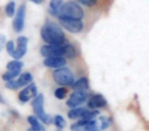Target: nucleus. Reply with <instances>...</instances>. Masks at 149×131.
<instances>
[{"label": "nucleus", "mask_w": 149, "mask_h": 131, "mask_svg": "<svg viewBox=\"0 0 149 131\" xmlns=\"http://www.w3.org/2000/svg\"><path fill=\"white\" fill-rule=\"evenodd\" d=\"M41 37L49 45H65V35L62 29L53 22H47L41 29Z\"/></svg>", "instance_id": "f257e3e1"}, {"label": "nucleus", "mask_w": 149, "mask_h": 131, "mask_svg": "<svg viewBox=\"0 0 149 131\" xmlns=\"http://www.w3.org/2000/svg\"><path fill=\"white\" fill-rule=\"evenodd\" d=\"M62 17V18H70V19H77L81 20L84 17V11L81 8L80 5H78L74 2H65L62 4V6L60 7L59 15L57 18Z\"/></svg>", "instance_id": "f03ea898"}, {"label": "nucleus", "mask_w": 149, "mask_h": 131, "mask_svg": "<svg viewBox=\"0 0 149 131\" xmlns=\"http://www.w3.org/2000/svg\"><path fill=\"white\" fill-rule=\"evenodd\" d=\"M32 106H33L34 113L36 117L44 124H50L52 122V118L47 115L44 111V95L38 94L33 100H32Z\"/></svg>", "instance_id": "7ed1b4c3"}, {"label": "nucleus", "mask_w": 149, "mask_h": 131, "mask_svg": "<svg viewBox=\"0 0 149 131\" xmlns=\"http://www.w3.org/2000/svg\"><path fill=\"white\" fill-rule=\"evenodd\" d=\"M53 79L57 84L62 86H72L74 83V77L72 72L68 68L56 69L53 73Z\"/></svg>", "instance_id": "20e7f679"}, {"label": "nucleus", "mask_w": 149, "mask_h": 131, "mask_svg": "<svg viewBox=\"0 0 149 131\" xmlns=\"http://www.w3.org/2000/svg\"><path fill=\"white\" fill-rule=\"evenodd\" d=\"M58 21H59L60 25L65 30H68V32H70V33H80L84 28V25L81 20L59 17L58 18Z\"/></svg>", "instance_id": "39448f33"}, {"label": "nucleus", "mask_w": 149, "mask_h": 131, "mask_svg": "<svg viewBox=\"0 0 149 131\" xmlns=\"http://www.w3.org/2000/svg\"><path fill=\"white\" fill-rule=\"evenodd\" d=\"M32 80H33V76L30 73H23L19 76V79L17 80H11V81H7L5 86H6L8 89H17V88H21L23 86H27L30 83H32Z\"/></svg>", "instance_id": "423d86ee"}, {"label": "nucleus", "mask_w": 149, "mask_h": 131, "mask_svg": "<svg viewBox=\"0 0 149 131\" xmlns=\"http://www.w3.org/2000/svg\"><path fill=\"white\" fill-rule=\"evenodd\" d=\"M87 99V94L86 91H82V90H74L72 94H70V98L66 100V106H70V109H74L76 106H79L83 104L85 100Z\"/></svg>", "instance_id": "0eeeda50"}, {"label": "nucleus", "mask_w": 149, "mask_h": 131, "mask_svg": "<svg viewBox=\"0 0 149 131\" xmlns=\"http://www.w3.org/2000/svg\"><path fill=\"white\" fill-rule=\"evenodd\" d=\"M40 52L45 57H52V56H61L63 57L64 54V45L56 46V45H44L41 47Z\"/></svg>", "instance_id": "6e6552de"}, {"label": "nucleus", "mask_w": 149, "mask_h": 131, "mask_svg": "<svg viewBox=\"0 0 149 131\" xmlns=\"http://www.w3.org/2000/svg\"><path fill=\"white\" fill-rule=\"evenodd\" d=\"M38 90H37V86L34 83H30L29 85H27L19 94V98L21 102H29L31 98H35L37 94Z\"/></svg>", "instance_id": "1a4fd4ad"}, {"label": "nucleus", "mask_w": 149, "mask_h": 131, "mask_svg": "<svg viewBox=\"0 0 149 131\" xmlns=\"http://www.w3.org/2000/svg\"><path fill=\"white\" fill-rule=\"evenodd\" d=\"M25 17H26V6L21 5L17 11V15L13 20V29L17 33H21L25 26Z\"/></svg>", "instance_id": "9d476101"}, {"label": "nucleus", "mask_w": 149, "mask_h": 131, "mask_svg": "<svg viewBox=\"0 0 149 131\" xmlns=\"http://www.w3.org/2000/svg\"><path fill=\"white\" fill-rule=\"evenodd\" d=\"M28 38L25 36H19L17 39V48H15V51L13 53V57L15 60H19L22 58L27 52V47H28Z\"/></svg>", "instance_id": "9b49d317"}, {"label": "nucleus", "mask_w": 149, "mask_h": 131, "mask_svg": "<svg viewBox=\"0 0 149 131\" xmlns=\"http://www.w3.org/2000/svg\"><path fill=\"white\" fill-rule=\"evenodd\" d=\"M106 104H107V102L102 94H94L88 102V108L92 110H97V109L104 108Z\"/></svg>", "instance_id": "f8f14e48"}, {"label": "nucleus", "mask_w": 149, "mask_h": 131, "mask_svg": "<svg viewBox=\"0 0 149 131\" xmlns=\"http://www.w3.org/2000/svg\"><path fill=\"white\" fill-rule=\"evenodd\" d=\"M43 64L48 68H53V69H59L65 66L66 60L64 57L61 56H52V57H46L44 60Z\"/></svg>", "instance_id": "ddd939ff"}, {"label": "nucleus", "mask_w": 149, "mask_h": 131, "mask_svg": "<svg viewBox=\"0 0 149 131\" xmlns=\"http://www.w3.org/2000/svg\"><path fill=\"white\" fill-rule=\"evenodd\" d=\"M28 122L31 125L28 131H46L45 127L42 125V123H40L39 119L36 116H29L28 117Z\"/></svg>", "instance_id": "4468645a"}, {"label": "nucleus", "mask_w": 149, "mask_h": 131, "mask_svg": "<svg viewBox=\"0 0 149 131\" xmlns=\"http://www.w3.org/2000/svg\"><path fill=\"white\" fill-rule=\"evenodd\" d=\"M89 112L88 109L86 108H74L68 113V117L72 120H74V119H82L84 116H85L87 113Z\"/></svg>", "instance_id": "2eb2a0df"}, {"label": "nucleus", "mask_w": 149, "mask_h": 131, "mask_svg": "<svg viewBox=\"0 0 149 131\" xmlns=\"http://www.w3.org/2000/svg\"><path fill=\"white\" fill-rule=\"evenodd\" d=\"M63 4L62 0H50L49 3V13L53 17H58L60 7Z\"/></svg>", "instance_id": "dca6fc26"}, {"label": "nucleus", "mask_w": 149, "mask_h": 131, "mask_svg": "<svg viewBox=\"0 0 149 131\" xmlns=\"http://www.w3.org/2000/svg\"><path fill=\"white\" fill-rule=\"evenodd\" d=\"M72 88L74 90H82V91H86L89 88V82L88 79L85 77L80 78L78 81H74V83L72 84Z\"/></svg>", "instance_id": "f3484780"}, {"label": "nucleus", "mask_w": 149, "mask_h": 131, "mask_svg": "<svg viewBox=\"0 0 149 131\" xmlns=\"http://www.w3.org/2000/svg\"><path fill=\"white\" fill-rule=\"evenodd\" d=\"M24 64L19 60H13L11 62H7L6 68L7 71H22V68H23Z\"/></svg>", "instance_id": "a211bd4d"}, {"label": "nucleus", "mask_w": 149, "mask_h": 131, "mask_svg": "<svg viewBox=\"0 0 149 131\" xmlns=\"http://www.w3.org/2000/svg\"><path fill=\"white\" fill-rule=\"evenodd\" d=\"M76 56V49L70 44H65L64 45V54L63 57L66 58H74Z\"/></svg>", "instance_id": "6ab92c4d"}, {"label": "nucleus", "mask_w": 149, "mask_h": 131, "mask_svg": "<svg viewBox=\"0 0 149 131\" xmlns=\"http://www.w3.org/2000/svg\"><path fill=\"white\" fill-rule=\"evenodd\" d=\"M19 75H21V71H7L6 73L2 75V79L5 82L11 81V80H15V78Z\"/></svg>", "instance_id": "aec40b11"}, {"label": "nucleus", "mask_w": 149, "mask_h": 131, "mask_svg": "<svg viewBox=\"0 0 149 131\" xmlns=\"http://www.w3.org/2000/svg\"><path fill=\"white\" fill-rule=\"evenodd\" d=\"M84 131H99L98 124L95 120H90L84 125Z\"/></svg>", "instance_id": "412c9836"}, {"label": "nucleus", "mask_w": 149, "mask_h": 131, "mask_svg": "<svg viewBox=\"0 0 149 131\" xmlns=\"http://www.w3.org/2000/svg\"><path fill=\"white\" fill-rule=\"evenodd\" d=\"M5 13L7 15V17L11 18L15 15V3L13 1H10L9 3H7L5 6Z\"/></svg>", "instance_id": "4be33fe9"}, {"label": "nucleus", "mask_w": 149, "mask_h": 131, "mask_svg": "<svg viewBox=\"0 0 149 131\" xmlns=\"http://www.w3.org/2000/svg\"><path fill=\"white\" fill-rule=\"evenodd\" d=\"M99 121H100V129L101 130L107 129L110 126V124H111V119L108 118V117H104V116L100 117Z\"/></svg>", "instance_id": "5701e85b"}, {"label": "nucleus", "mask_w": 149, "mask_h": 131, "mask_svg": "<svg viewBox=\"0 0 149 131\" xmlns=\"http://www.w3.org/2000/svg\"><path fill=\"white\" fill-rule=\"evenodd\" d=\"M65 124H66V122L62 116L56 115V116L54 117V125H55L58 129H62L64 126H65Z\"/></svg>", "instance_id": "b1692460"}, {"label": "nucleus", "mask_w": 149, "mask_h": 131, "mask_svg": "<svg viewBox=\"0 0 149 131\" xmlns=\"http://www.w3.org/2000/svg\"><path fill=\"white\" fill-rule=\"evenodd\" d=\"M54 95H55V97L58 98V99H63L66 95V90L62 87L57 88V89H55V91H54Z\"/></svg>", "instance_id": "393cba45"}, {"label": "nucleus", "mask_w": 149, "mask_h": 131, "mask_svg": "<svg viewBox=\"0 0 149 131\" xmlns=\"http://www.w3.org/2000/svg\"><path fill=\"white\" fill-rule=\"evenodd\" d=\"M6 50H7V53L8 54H10L11 56L13 55V53H15V42L13 41H7V43H6Z\"/></svg>", "instance_id": "a878e982"}, {"label": "nucleus", "mask_w": 149, "mask_h": 131, "mask_svg": "<svg viewBox=\"0 0 149 131\" xmlns=\"http://www.w3.org/2000/svg\"><path fill=\"white\" fill-rule=\"evenodd\" d=\"M78 1L86 6H93L97 3V0H78Z\"/></svg>", "instance_id": "bb28decb"}, {"label": "nucleus", "mask_w": 149, "mask_h": 131, "mask_svg": "<svg viewBox=\"0 0 149 131\" xmlns=\"http://www.w3.org/2000/svg\"><path fill=\"white\" fill-rule=\"evenodd\" d=\"M70 130L72 131H84V126H82L79 123H74L70 126Z\"/></svg>", "instance_id": "cd10ccee"}, {"label": "nucleus", "mask_w": 149, "mask_h": 131, "mask_svg": "<svg viewBox=\"0 0 149 131\" xmlns=\"http://www.w3.org/2000/svg\"><path fill=\"white\" fill-rule=\"evenodd\" d=\"M6 38H5L4 35H2V34H0V51L2 50V48L4 47L5 45H6Z\"/></svg>", "instance_id": "c85d7f7f"}, {"label": "nucleus", "mask_w": 149, "mask_h": 131, "mask_svg": "<svg viewBox=\"0 0 149 131\" xmlns=\"http://www.w3.org/2000/svg\"><path fill=\"white\" fill-rule=\"evenodd\" d=\"M31 1L34 3H36V4H40V3L43 2V0H31Z\"/></svg>", "instance_id": "c756f323"}, {"label": "nucleus", "mask_w": 149, "mask_h": 131, "mask_svg": "<svg viewBox=\"0 0 149 131\" xmlns=\"http://www.w3.org/2000/svg\"><path fill=\"white\" fill-rule=\"evenodd\" d=\"M56 131H61V130H60V129H58V130H56Z\"/></svg>", "instance_id": "7c9ffc66"}]
</instances>
